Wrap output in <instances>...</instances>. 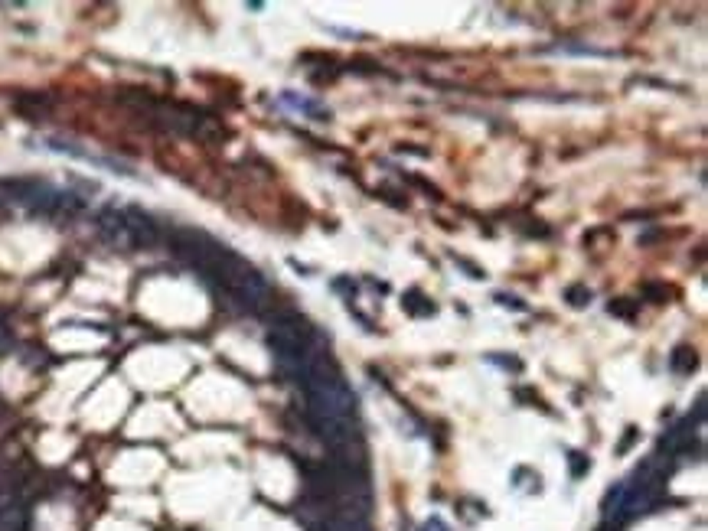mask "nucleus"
<instances>
[{
	"instance_id": "obj_1",
	"label": "nucleus",
	"mask_w": 708,
	"mask_h": 531,
	"mask_svg": "<svg viewBox=\"0 0 708 531\" xmlns=\"http://www.w3.org/2000/svg\"><path fill=\"white\" fill-rule=\"evenodd\" d=\"M695 365H699V359H695V349H689V346H679L676 352L669 355V369L679 371V375H692Z\"/></svg>"
},
{
	"instance_id": "obj_2",
	"label": "nucleus",
	"mask_w": 708,
	"mask_h": 531,
	"mask_svg": "<svg viewBox=\"0 0 708 531\" xmlns=\"http://www.w3.org/2000/svg\"><path fill=\"white\" fill-rule=\"evenodd\" d=\"M568 300H572L574 306H584L591 300V290H584V287H572L568 290Z\"/></svg>"
},
{
	"instance_id": "obj_3",
	"label": "nucleus",
	"mask_w": 708,
	"mask_h": 531,
	"mask_svg": "<svg viewBox=\"0 0 708 531\" xmlns=\"http://www.w3.org/2000/svg\"><path fill=\"white\" fill-rule=\"evenodd\" d=\"M584 469H588L584 457H581V453H572V476H574V479H578V476H584Z\"/></svg>"
},
{
	"instance_id": "obj_4",
	"label": "nucleus",
	"mask_w": 708,
	"mask_h": 531,
	"mask_svg": "<svg viewBox=\"0 0 708 531\" xmlns=\"http://www.w3.org/2000/svg\"><path fill=\"white\" fill-rule=\"evenodd\" d=\"M611 313H620V316H627V320H630V316H633V310H630V306H623V300H617V303H611Z\"/></svg>"
},
{
	"instance_id": "obj_5",
	"label": "nucleus",
	"mask_w": 708,
	"mask_h": 531,
	"mask_svg": "<svg viewBox=\"0 0 708 531\" xmlns=\"http://www.w3.org/2000/svg\"><path fill=\"white\" fill-rule=\"evenodd\" d=\"M421 531H451V528H447V525H444L441 518L435 515V518H431V522H427V525H425V528H421Z\"/></svg>"
},
{
	"instance_id": "obj_6",
	"label": "nucleus",
	"mask_w": 708,
	"mask_h": 531,
	"mask_svg": "<svg viewBox=\"0 0 708 531\" xmlns=\"http://www.w3.org/2000/svg\"><path fill=\"white\" fill-rule=\"evenodd\" d=\"M499 303H503V306H513V310H525V306H523V300H516V297H503V294H499Z\"/></svg>"
}]
</instances>
